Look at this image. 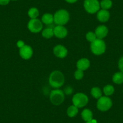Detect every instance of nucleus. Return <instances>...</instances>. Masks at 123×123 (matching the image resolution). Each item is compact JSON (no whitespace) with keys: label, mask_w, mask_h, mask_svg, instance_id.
<instances>
[{"label":"nucleus","mask_w":123,"mask_h":123,"mask_svg":"<svg viewBox=\"0 0 123 123\" xmlns=\"http://www.w3.org/2000/svg\"><path fill=\"white\" fill-rule=\"evenodd\" d=\"M65 83V77L60 71H54L49 77V83L51 86L55 89H59L63 86Z\"/></svg>","instance_id":"1"},{"label":"nucleus","mask_w":123,"mask_h":123,"mask_svg":"<svg viewBox=\"0 0 123 123\" xmlns=\"http://www.w3.org/2000/svg\"><path fill=\"white\" fill-rule=\"evenodd\" d=\"M54 22L57 25H64L69 20V13L65 9H60L57 11L53 15Z\"/></svg>","instance_id":"2"},{"label":"nucleus","mask_w":123,"mask_h":123,"mask_svg":"<svg viewBox=\"0 0 123 123\" xmlns=\"http://www.w3.org/2000/svg\"><path fill=\"white\" fill-rule=\"evenodd\" d=\"M106 49V43L103 39L97 38L91 43V51L95 55H101L105 53Z\"/></svg>","instance_id":"3"},{"label":"nucleus","mask_w":123,"mask_h":123,"mask_svg":"<svg viewBox=\"0 0 123 123\" xmlns=\"http://www.w3.org/2000/svg\"><path fill=\"white\" fill-rule=\"evenodd\" d=\"M50 101L55 106H59L65 100V93L62 90L56 89L53 90L49 95Z\"/></svg>","instance_id":"4"},{"label":"nucleus","mask_w":123,"mask_h":123,"mask_svg":"<svg viewBox=\"0 0 123 123\" xmlns=\"http://www.w3.org/2000/svg\"><path fill=\"white\" fill-rule=\"evenodd\" d=\"M88 101L89 98L87 95L81 92L77 93L73 97V105L78 108L85 107L88 103Z\"/></svg>","instance_id":"5"},{"label":"nucleus","mask_w":123,"mask_h":123,"mask_svg":"<svg viewBox=\"0 0 123 123\" xmlns=\"http://www.w3.org/2000/svg\"><path fill=\"white\" fill-rule=\"evenodd\" d=\"M84 8L87 13L94 14L100 10V3L98 0H85Z\"/></svg>","instance_id":"6"},{"label":"nucleus","mask_w":123,"mask_h":123,"mask_svg":"<svg viewBox=\"0 0 123 123\" xmlns=\"http://www.w3.org/2000/svg\"><path fill=\"white\" fill-rule=\"evenodd\" d=\"M97 106L100 111L106 112L112 107V101L107 96H102L98 99Z\"/></svg>","instance_id":"7"},{"label":"nucleus","mask_w":123,"mask_h":123,"mask_svg":"<svg viewBox=\"0 0 123 123\" xmlns=\"http://www.w3.org/2000/svg\"><path fill=\"white\" fill-rule=\"evenodd\" d=\"M27 27L31 32L37 33L41 31L43 28V24L42 21L38 19H31L28 22Z\"/></svg>","instance_id":"8"},{"label":"nucleus","mask_w":123,"mask_h":123,"mask_svg":"<svg viewBox=\"0 0 123 123\" xmlns=\"http://www.w3.org/2000/svg\"><path fill=\"white\" fill-rule=\"evenodd\" d=\"M33 54V51L32 48L30 45H25L21 48H19L20 56L25 60H28L32 57Z\"/></svg>","instance_id":"9"},{"label":"nucleus","mask_w":123,"mask_h":123,"mask_svg":"<svg viewBox=\"0 0 123 123\" xmlns=\"http://www.w3.org/2000/svg\"><path fill=\"white\" fill-rule=\"evenodd\" d=\"M53 53L57 57L63 59V58L67 57V54H68V49L63 45H57L54 47Z\"/></svg>","instance_id":"10"},{"label":"nucleus","mask_w":123,"mask_h":123,"mask_svg":"<svg viewBox=\"0 0 123 123\" xmlns=\"http://www.w3.org/2000/svg\"><path fill=\"white\" fill-rule=\"evenodd\" d=\"M54 35L59 39H63L68 35V30L63 25H57L53 28Z\"/></svg>","instance_id":"11"},{"label":"nucleus","mask_w":123,"mask_h":123,"mask_svg":"<svg viewBox=\"0 0 123 123\" xmlns=\"http://www.w3.org/2000/svg\"><path fill=\"white\" fill-rule=\"evenodd\" d=\"M108 32L109 30L107 27L103 25H99L98 27H97L95 30V33L97 36V38L100 39H103L106 37L108 34Z\"/></svg>","instance_id":"12"},{"label":"nucleus","mask_w":123,"mask_h":123,"mask_svg":"<svg viewBox=\"0 0 123 123\" xmlns=\"http://www.w3.org/2000/svg\"><path fill=\"white\" fill-rule=\"evenodd\" d=\"M98 20L101 22H106L110 18V13L108 10L101 9L97 12V15Z\"/></svg>","instance_id":"13"},{"label":"nucleus","mask_w":123,"mask_h":123,"mask_svg":"<svg viewBox=\"0 0 123 123\" xmlns=\"http://www.w3.org/2000/svg\"><path fill=\"white\" fill-rule=\"evenodd\" d=\"M90 67V61L86 58H82L79 59L77 62V67L78 69L85 71L88 69Z\"/></svg>","instance_id":"14"},{"label":"nucleus","mask_w":123,"mask_h":123,"mask_svg":"<svg viewBox=\"0 0 123 123\" xmlns=\"http://www.w3.org/2000/svg\"><path fill=\"white\" fill-rule=\"evenodd\" d=\"M81 117L85 121H90L93 119V114L92 111L88 109H85L81 112Z\"/></svg>","instance_id":"15"},{"label":"nucleus","mask_w":123,"mask_h":123,"mask_svg":"<svg viewBox=\"0 0 123 123\" xmlns=\"http://www.w3.org/2000/svg\"><path fill=\"white\" fill-rule=\"evenodd\" d=\"M112 80L113 83L117 85L123 83V73L121 71L117 72L113 74L112 77Z\"/></svg>","instance_id":"16"},{"label":"nucleus","mask_w":123,"mask_h":123,"mask_svg":"<svg viewBox=\"0 0 123 123\" xmlns=\"http://www.w3.org/2000/svg\"><path fill=\"white\" fill-rule=\"evenodd\" d=\"M41 20H42V23L46 25H51L54 22V16L52 14L45 13L42 16Z\"/></svg>","instance_id":"17"},{"label":"nucleus","mask_w":123,"mask_h":123,"mask_svg":"<svg viewBox=\"0 0 123 123\" xmlns=\"http://www.w3.org/2000/svg\"><path fill=\"white\" fill-rule=\"evenodd\" d=\"M91 94L93 97L97 99L100 98L101 97H102V92H101V90L98 87H92L91 91Z\"/></svg>","instance_id":"18"},{"label":"nucleus","mask_w":123,"mask_h":123,"mask_svg":"<svg viewBox=\"0 0 123 123\" xmlns=\"http://www.w3.org/2000/svg\"><path fill=\"white\" fill-rule=\"evenodd\" d=\"M78 112H79V108L74 105L69 106L67 110V114L69 117H74L77 115Z\"/></svg>","instance_id":"19"},{"label":"nucleus","mask_w":123,"mask_h":123,"mask_svg":"<svg viewBox=\"0 0 123 123\" xmlns=\"http://www.w3.org/2000/svg\"><path fill=\"white\" fill-rule=\"evenodd\" d=\"M42 35L44 38L45 39H50L54 36V31H53V28H47L42 31Z\"/></svg>","instance_id":"20"},{"label":"nucleus","mask_w":123,"mask_h":123,"mask_svg":"<svg viewBox=\"0 0 123 123\" xmlns=\"http://www.w3.org/2000/svg\"><path fill=\"white\" fill-rule=\"evenodd\" d=\"M115 88L112 85H107L103 87V92L106 96H110L114 93Z\"/></svg>","instance_id":"21"},{"label":"nucleus","mask_w":123,"mask_h":123,"mask_svg":"<svg viewBox=\"0 0 123 123\" xmlns=\"http://www.w3.org/2000/svg\"><path fill=\"white\" fill-rule=\"evenodd\" d=\"M28 15L31 19H36L38 17L39 12L37 8L32 7L28 10Z\"/></svg>","instance_id":"22"},{"label":"nucleus","mask_w":123,"mask_h":123,"mask_svg":"<svg viewBox=\"0 0 123 123\" xmlns=\"http://www.w3.org/2000/svg\"><path fill=\"white\" fill-rule=\"evenodd\" d=\"M112 6V1L111 0H102L100 3V7L104 10H109Z\"/></svg>","instance_id":"23"},{"label":"nucleus","mask_w":123,"mask_h":123,"mask_svg":"<svg viewBox=\"0 0 123 123\" xmlns=\"http://www.w3.org/2000/svg\"><path fill=\"white\" fill-rule=\"evenodd\" d=\"M86 38L89 42H92L93 41H95L97 38V36L95 35V32H92V31H89L86 35Z\"/></svg>","instance_id":"24"},{"label":"nucleus","mask_w":123,"mask_h":123,"mask_svg":"<svg viewBox=\"0 0 123 123\" xmlns=\"http://www.w3.org/2000/svg\"><path fill=\"white\" fill-rule=\"evenodd\" d=\"M84 76L83 71H81L80 69H77L75 71L74 73V77L76 80H81L83 79Z\"/></svg>","instance_id":"25"},{"label":"nucleus","mask_w":123,"mask_h":123,"mask_svg":"<svg viewBox=\"0 0 123 123\" xmlns=\"http://www.w3.org/2000/svg\"><path fill=\"white\" fill-rule=\"evenodd\" d=\"M118 68L120 71L123 73V56L121 57L118 61Z\"/></svg>","instance_id":"26"},{"label":"nucleus","mask_w":123,"mask_h":123,"mask_svg":"<svg viewBox=\"0 0 123 123\" xmlns=\"http://www.w3.org/2000/svg\"><path fill=\"white\" fill-rule=\"evenodd\" d=\"M72 92H73V89L71 87H66L65 89L64 93H65L67 95H69V94H71Z\"/></svg>","instance_id":"27"},{"label":"nucleus","mask_w":123,"mask_h":123,"mask_svg":"<svg viewBox=\"0 0 123 123\" xmlns=\"http://www.w3.org/2000/svg\"><path fill=\"white\" fill-rule=\"evenodd\" d=\"M10 0H0V5L6 6L10 3Z\"/></svg>","instance_id":"28"},{"label":"nucleus","mask_w":123,"mask_h":123,"mask_svg":"<svg viewBox=\"0 0 123 123\" xmlns=\"http://www.w3.org/2000/svg\"><path fill=\"white\" fill-rule=\"evenodd\" d=\"M16 45H17V47H18L19 48H21V47H22L23 46L25 45L24 42L22 41H18L16 43Z\"/></svg>","instance_id":"29"},{"label":"nucleus","mask_w":123,"mask_h":123,"mask_svg":"<svg viewBox=\"0 0 123 123\" xmlns=\"http://www.w3.org/2000/svg\"><path fill=\"white\" fill-rule=\"evenodd\" d=\"M66 1L68 2V3H75V2H77L78 1V0H65Z\"/></svg>","instance_id":"30"},{"label":"nucleus","mask_w":123,"mask_h":123,"mask_svg":"<svg viewBox=\"0 0 123 123\" xmlns=\"http://www.w3.org/2000/svg\"><path fill=\"white\" fill-rule=\"evenodd\" d=\"M86 123H98L97 121V120L92 119L91 121H88V122H86Z\"/></svg>","instance_id":"31"},{"label":"nucleus","mask_w":123,"mask_h":123,"mask_svg":"<svg viewBox=\"0 0 123 123\" xmlns=\"http://www.w3.org/2000/svg\"><path fill=\"white\" fill-rule=\"evenodd\" d=\"M12 1H16V0H12Z\"/></svg>","instance_id":"32"}]
</instances>
